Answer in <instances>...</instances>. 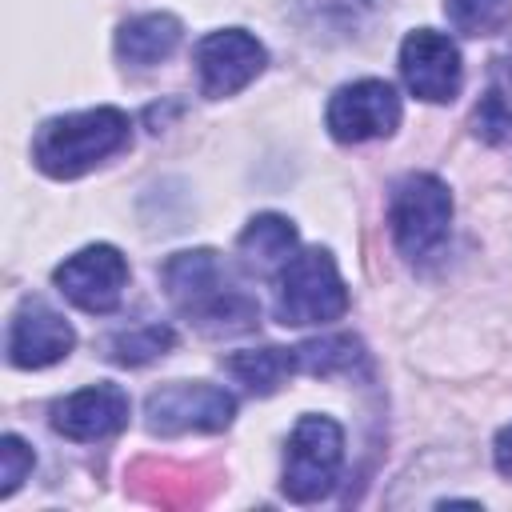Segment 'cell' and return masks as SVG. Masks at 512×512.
<instances>
[{
  "mask_svg": "<svg viewBox=\"0 0 512 512\" xmlns=\"http://www.w3.org/2000/svg\"><path fill=\"white\" fill-rule=\"evenodd\" d=\"M76 344L72 324L44 300L28 296L20 300V308L12 312L8 324V364L16 368H48L56 360H64Z\"/></svg>",
  "mask_w": 512,
  "mask_h": 512,
  "instance_id": "obj_11",
  "label": "cell"
},
{
  "mask_svg": "<svg viewBox=\"0 0 512 512\" xmlns=\"http://www.w3.org/2000/svg\"><path fill=\"white\" fill-rule=\"evenodd\" d=\"M400 76L412 96L428 104H448L464 84L460 48L436 28H416L400 44Z\"/></svg>",
  "mask_w": 512,
  "mask_h": 512,
  "instance_id": "obj_10",
  "label": "cell"
},
{
  "mask_svg": "<svg viewBox=\"0 0 512 512\" xmlns=\"http://www.w3.org/2000/svg\"><path fill=\"white\" fill-rule=\"evenodd\" d=\"M472 132L488 144L512 140V56L492 60L484 96L472 108Z\"/></svg>",
  "mask_w": 512,
  "mask_h": 512,
  "instance_id": "obj_16",
  "label": "cell"
},
{
  "mask_svg": "<svg viewBox=\"0 0 512 512\" xmlns=\"http://www.w3.org/2000/svg\"><path fill=\"white\" fill-rule=\"evenodd\" d=\"M164 292L180 316H188L204 336H236L256 328L260 304L244 288L240 272L212 248L176 252L160 268Z\"/></svg>",
  "mask_w": 512,
  "mask_h": 512,
  "instance_id": "obj_1",
  "label": "cell"
},
{
  "mask_svg": "<svg viewBox=\"0 0 512 512\" xmlns=\"http://www.w3.org/2000/svg\"><path fill=\"white\" fill-rule=\"evenodd\" d=\"M56 288L84 312H112L128 288V260L112 244H88L72 252L56 272Z\"/></svg>",
  "mask_w": 512,
  "mask_h": 512,
  "instance_id": "obj_9",
  "label": "cell"
},
{
  "mask_svg": "<svg viewBox=\"0 0 512 512\" xmlns=\"http://www.w3.org/2000/svg\"><path fill=\"white\" fill-rule=\"evenodd\" d=\"M296 368H300L296 348H276V344H268V348H244V352L224 356V372L236 384H244L252 396H272Z\"/></svg>",
  "mask_w": 512,
  "mask_h": 512,
  "instance_id": "obj_15",
  "label": "cell"
},
{
  "mask_svg": "<svg viewBox=\"0 0 512 512\" xmlns=\"http://www.w3.org/2000/svg\"><path fill=\"white\" fill-rule=\"evenodd\" d=\"M348 312V288L328 248H304L276 272V320L284 328L328 324Z\"/></svg>",
  "mask_w": 512,
  "mask_h": 512,
  "instance_id": "obj_3",
  "label": "cell"
},
{
  "mask_svg": "<svg viewBox=\"0 0 512 512\" xmlns=\"http://www.w3.org/2000/svg\"><path fill=\"white\" fill-rule=\"evenodd\" d=\"M296 360L304 372L312 376H332V372H348L360 360V340L352 336H320L296 348Z\"/></svg>",
  "mask_w": 512,
  "mask_h": 512,
  "instance_id": "obj_19",
  "label": "cell"
},
{
  "mask_svg": "<svg viewBox=\"0 0 512 512\" xmlns=\"http://www.w3.org/2000/svg\"><path fill=\"white\" fill-rule=\"evenodd\" d=\"M444 16L464 36H496L512 24V0H444Z\"/></svg>",
  "mask_w": 512,
  "mask_h": 512,
  "instance_id": "obj_18",
  "label": "cell"
},
{
  "mask_svg": "<svg viewBox=\"0 0 512 512\" xmlns=\"http://www.w3.org/2000/svg\"><path fill=\"white\" fill-rule=\"evenodd\" d=\"M492 456H496V468H500V476H508V480H512V424H504V428L496 432Z\"/></svg>",
  "mask_w": 512,
  "mask_h": 512,
  "instance_id": "obj_21",
  "label": "cell"
},
{
  "mask_svg": "<svg viewBox=\"0 0 512 512\" xmlns=\"http://www.w3.org/2000/svg\"><path fill=\"white\" fill-rule=\"evenodd\" d=\"M172 344H176V336H172L168 324H140V328L116 332L108 340V360L112 364H128V368H140V364L164 356Z\"/></svg>",
  "mask_w": 512,
  "mask_h": 512,
  "instance_id": "obj_17",
  "label": "cell"
},
{
  "mask_svg": "<svg viewBox=\"0 0 512 512\" xmlns=\"http://www.w3.org/2000/svg\"><path fill=\"white\" fill-rule=\"evenodd\" d=\"M132 120L120 108H84L68 116H52L32 136V160L52 180H76L128 148Z\"/></svg>",
  "mask_w": 512,
  "mask_h": 512,
  "instance_id": "obj_2",
  "label": "cell"
},
{
  "mask_svg": "<svg viewBox=\"0 0 512 512\" xmlns=\"http://www.w3.org/2000/svg\"><path fill=\"white\" fill-rule=\"evenodd\" d=\"M236 416L232 392L216 384H164L144 400V424L156 436H180V432H224Z\"/></svg>",
  "mask_w": 512,
  "mask_h": 512,
  "instance_id": "obj_6",
  "label": "cell"
},
{
  "mask_svg": "<svg viewBox=\"0 0 512 512\" xmlns=\"http://www.w3.org/2000/svg\"><path fill=\"white\" fill-rule=\"evenodd\" d=\"M344 464V432L328 416H300L284 452V496L296 504H316L336 488Z\"/></svg>",
  "mask_w": 512,
  "mask_h": 512,
  "instance_id": "obj_5",
  "label": "cell"
},
{
  "mask_svg": "<svg viewBox=\"0 0 512 512\" xmlns=\"http://www.w3.org/2000/svg\"><path fill=\"white\" fill-rule=\"evenodd\" d=\"M388 220H392V240L408 260H424V256L440 252L448 240V224H452L448 184L428 172L404 176L392 188Z\"/></svg>",
  "mask_w": 512,
  "mask_h": 512,
  "instance_id": "obj_4",
  "label": "cell"
},
{
  "mask_svg": "<svg viewBox=\"0 0 512 512\" xmlns=\"http://www.w3.org/2000/svg\"><path fill=\"white\" fill-rule=\"evenodd\" d=\"M184 36V24L172 12H144L120 24L116 32V56L132 68H152L176 52Z\"/></svg>",
  "mask_w": 512,
  "mask_h": 512,
  "instance_id": "obj_13",
  "label": "cell"
},
{
  "mask_svg": "<svg viewBox=\"0 0 512 512\" xmlns=\"http://www.w3.org/2000/svg\"><path fill=\"white\" fill-rule=\"evenodd\" d=\"M264 60H268L264 44L256 36H248L244 28L208 32L192 52L200 92L208 100H224V96H236L240 88H248L264 72Z\"/></svg>",
  "mask_w": 512,
  "mask_h": 512,
  "instance_id": "obj_7",
  "label": "cell"
},
{
  "mask_svg": "<svg viewBox=\"0 0 512 512\" xmlns=\"http://www.w3.org/2000/svg\"><path fill=\"white\" fill-rule=\"evenodd\" d=\"M128 392L116 384H88L52 404V428L68 440H104L128 424Z\"/></svg>",
  "mask_w": 512,
  "mask_h": 512,
  "instance_id": "obj_12",
  "label": "cell"
},
{
  "mask_svg": "<svg viewBox=\"0 0 512 512\" xmlns=\"http://www.w3.org/2000/svg\"><path fill=\"white\" fill-rule=\"evenodd\" d=\"M324 120L340 144L392 136L400 124V96L388 80H352L332 92Z\"/></svg>",
  "mask_w": 512,
  "mask_h": 512,
  "instance_id": "obj_8",
  "label": "cell"
},
{
  "mask_svg": "<svg viewBox=\"0 0 512 512\" xmlns=\"http://www.w3.org/2000/svg\"><path fill=\"white\" fill-rule=\"evenodd\" d=\"M0 464H4V472H0V496H12L20 488V480L32 472V448L20 436L8 432L0 440Z\"/></svg>",
  "mask_w": 512,
  "mask_h": 512,
  "instance_id": "obj_20",
  "label": "cell"
},
{
  "mask_svg": "<svg viewBox=\"0 0 512 512\" xmlns=\"http://www.w3.org/2000/svg\"><path fill=\"white\" fill-rule=\"evenodd\" d=\"M240 260L248 272L256 276H276L292 256H296V228L288 216L276 212H260L244 224V232L236 236Z\"/></svg>",
  "mask_w": 512,
  "mask_h": 512,
  "instance_id": "obj_14",
  "label": "cell"
}]
</instances>
